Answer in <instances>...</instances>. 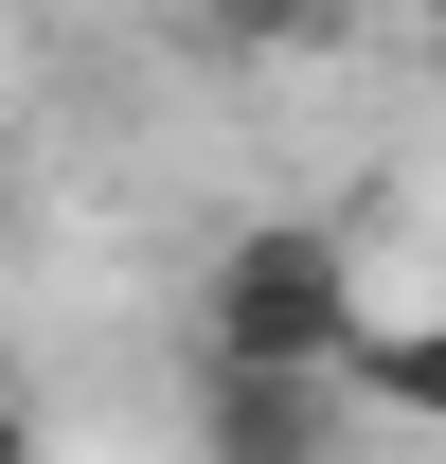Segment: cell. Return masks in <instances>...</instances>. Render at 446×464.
Returning <instances> with one entry per match:
<instances>
[{
  "label": "cell",
  "mask_w": 446,
  "mask_h": 464,
  "mask_svg": "<svg viewBox=\"0 0 446 464\" xmlns=\"http://www.w3.org/2000/svg\"><path fill=\"white\" fill-rule=\"evenodd\" d=\"M197 322H215V357H322L339 375V340L375 322V286H357V250H339L322 215H250L197 268Z\"/></svg>",
  "instance_id": "1"
},
{
  "label": "cell",
  "mask_w": 446,
  "mask_h": 464,
  "mask_svg": "<svg viewBox=\"0 0 446 464\" xmlns=\"http://www.w3.org/2000/svg\"><path fill=\"white\" fill-rule=\"evenodd\" d=\"M339 375L322 357H215L197 375V464H339Z\"/></svg>",
  "instance_id": "2"
},
{
  "label": "cell",
  "mask_w": 446,
  "mask_h": 464,
  "mask_svg": "<svg viewBox=\"0 0 446 464\" xmlns=\"http://www.w3.org/2000/svg\"><path fill=\"white\" fill-rule=\"evenodd\" d=\"M339 393L393 411V429H446V304L429 322H357V340H339Z\"/></svg>",
  "instance_id": "3"
},
{
  "label": "cell",
  "mask_w": 446,
  "mask_h": 464,
  "mask_svg": "<svg viewBox=\"0 0 446 464\" xmlns=\"http://www.w3.org/2000/svg\"><path fill=\"white\" fill-rule=\"evenodd\" d=\"M232 36H339V0H215Z\"/></svg>",
  "instance_id": "4"
},
{
  "label": "cell",
  "mask_w": 446,
  "mask_h": 464,
  "mask_svg": "<svg viewBox=\"0 0 446 464\" xmlns=\"http://www.w3.org/2000/svg\"><path fill=\"white\" fill-rule=\"evenodd\" d=\"M0 464H36V429H18V411H0Z\"/></svg>",
  "instance_id": "5"
}]
</instances>
